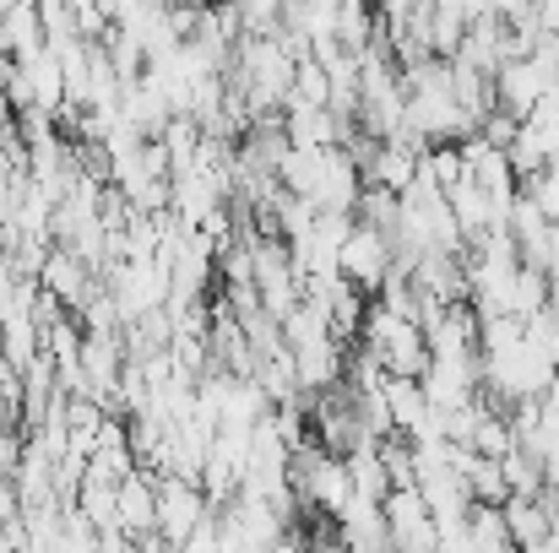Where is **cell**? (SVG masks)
<instances>
[{"label": "cell", "mask_w": 559, "mask_h": 553, "mask_svg": "<svg viewBox=\"0 0 559 553\" xmlns=\"http://www.w3.org/2000/svg\"><path fill=\"white\" fill-rule=\"evenodd\" d=\"M206 521H212V500L195 478H158V538L169 549H186Z\"/></svg>", "instance_id": "6da1fadb"}, {"label": "cell", "mask_w": 559, "mask_h": 553, "mask_svg": "<svg viewBox=\"0 0 559 553\" xmlns=\"http://www.w3.org/2000/svg\"><path fill=\"white\" fill-rule=\"evenodd\" d=\"M380 510H385L391 549L396 553H440V527H435V516H429L418 489H391V500Z\"/></svg>", "instance_id": "7a4b0ae2"}, {"label": "cell", "mask_w": 559, "mask_h": 553, "mask_svg": "<svg viewBox=\"0 0 559 553\" xmlns=\"http://www.w3.org/2000/svg\"><path fill=\"white\" fill-rule=\"evenodd\" d=\"M396 272V255H391V239L374 233V228H354V239L343 244V277L359 288V293H380Z\"/></svg>", "instance_id": "3957f363"}, {"label": "cell", "mask_w": 559, "mask_h": 553, "mask_svg": "<svg viewBox=\"0 0 559 553\" xmlns=\"http://www.w3.org/2000/svg\"><path fill=\"white\" fill-rule=\"evenodd\" d=\"M120 532L131 543H147L158 538V478L147 467H136L126 483H120Z\"/></svg>", "instance_id": "277c9868"}, {"label": "cell", "mask_w": 559, "mask_h": 553, "mask_svg": "<svg viewBox=\"0 0 559 553\" xmlns=\"http://www.w3.org/2000/svg\"><path fill=\"white\" fill-rule=\"evenodd\" d=\"M337 543L348 553H391V527H385V510L370 500H354L343 516H337Z\"/></svg>", "instance_id": "5b68a950"}, {"label": "cell", "mask_w": 559, "mask_h": 553, "mask_svg": "<svg viewBox=\"0 0 559 553\" xmlns=\"http://www.w3.org/2000/svg\"><path fill=\"white\" fill-rule=\"evenodd\" d=\"M506 532H511V543L527 553V549H538L549 532H559L555 521H549V510L538 505V500H511L506 505Z\"/></svg>", "instance_id": "8992f818"}, {"label": "cell", "mask_w": 559, "mask_h": 553, "mask_svg": "<svg viewBox=\"0 0 559 553\" xmlns=\"http://www.w3.org/2000/svg\"><path fill=\"white\" fill-rule=\"evenodd\" d=\"M500 472H506L511 500H538V494L549 489V467H544L538 456H527V450H511V456L500 461Z\"/></svg>", "instance_id": "52a82bcc"}, {"label": "cell", "mask_w": 559, "mask_h": 553, "mask_svg": "<svg viewBox=\"0 0 559 553\" xmlns=\"http://www.w3.org/2000/svg\"><path fill=\"white\" fill-rule=\"evenodd\" d=\"M527 337H533V342H538V348L559 364V310L555 304H549L544 315H533V321H527Z\"/></svg>", "instance_id": "ba28073f"}, {"label": "cell", "mask_w": 559, "mask_h": 553, "mask_svg": "<svg viewBox=\"0 0 559 553\" xmlns=\"http://www.w3.org/2000/svg\"><path fill=\"white\" fill-rule=\"evenodd\" d=\"M544 418H549V423L559 429V374H555V385L544 390Z\"/></svg>", "instance_id": "9c48e42d"}, {"label": "cell", "mask_w": 559, "mask_h": 553, "mask_svg": "<svg viewBox=\"0 0 559 553\" xmlns=\"http://www.w3.org/2000/svg\"><path fill=\"white\" fill-rule=\"evenodd\" d=\"M527 553H559V532H549V538H544L538 549H527Z\"/></svg>", "instance_id": "30bf717a"}]
</instances>
